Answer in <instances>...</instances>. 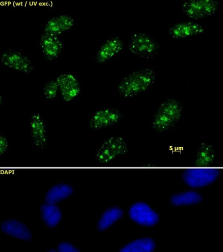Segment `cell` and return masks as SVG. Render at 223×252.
Listing matches in <instances>:
<instances>
[{
  "mask_svg": "<svg viewBox=\"0 0 223 252\" xmlns=\"http://www.w3.org/2000/svg\"><path fill=\"white\" fill-rule=\"evenodd\" d=\"M155 72L145 68L133 71L119 83L117 91L123 97H131L147 91L155 82Z\"/></svg>",
  "mask_w": 223,
  "mask_h": 252,
  "instance_id": "cell-1",
  "label": "cell"
},
{
  "mask_svg": "<svg viewBox=\"0 0 223 252\" xmlns=\"http://www.w3.org/2000/svg\"><path fill=\"white\" fill-rule=\"evenodd\" d=\"M182 106L179 101L170 98L158 107L152 119V126L157 131H163L171 127L180 119Z\"/></svg>",
  "mask_w": 223,
  "mask_h": 252,
  "instance_id": "cell-2",
  "label": "cell"
},
{
  "mask_svg": "<svg viewBox=\"0 0 223 252\" xmlns=\"http://www.w3.org/2000/svg\"><path fill=\"white\" fill-rule=\"evenodd\" d=\"M220 174L217 168L198 167L189 168L184 170L182 179L187 186L193 189L207 186L217 180Z\"/></svg>",
  "mask_w": 223,
  "mask_h": 252,
  "instance_id": "cell-3",
  "label": "cell"
},
{
  "mask_svg": "<svg viewBox=\"0 0 223 252\" xmlns=\"http://www.w3.org/2000/svg\"><path fill=\"white\" fill-rule=\"evenodd\" d=\"M128 48L133 54L149 59L158 54L159 46L149 35L144 32H136L132 34L129 38Z\"/></svg>",
  "mask_w": 223,
  "mask_h": 252,
  "instance_id": "cell-4",
  "label": "cell"
},
{
  "mask_svg": "<svg viewBox=\"0 0 223 252\" xmlns=\"http://www.w3.org/2000/svg\"><path fill=\"white\" fill-rule=\"evenodd\" d=\"M220 5L219 2L215 0H188L183 3L182 9L187 17L199 19L214 14Z\"/></svg>",
  "mask_w": 223,
  "mask_h": 252,
  "instance_id": "cell-5",
  "label": "cell"
},
{
  "mask_svg": "<svg viewBox=\"0 0 223 252\" xmlns=\"http://www.w3.org/2000/svg\"><path fill=\"white\" fill-rule=\"evenodd\" d=\"M127 144L119 137L107 139L99 147L96 154V159L101 163H106L117 156L124 154L127 150Z\"/></svg>",
  "mask_w": 223,
  "mask_h": 252,
  "instance_id": "cell-6",
  "label": "cell"
},
{
  "mask_svg": "<svg viewBox=\"0 0 223 252\" xmlns=\"http://www.w3.org/2000/svg\"><path fill=\"white\" fill-rule=\"evenodd\" d=\"M0 61L4 66L25 74L31 73L34 68L30 59L16 51L9 50L3 52L0 55Z\"/></svg>",
  "mask_w": 223,
  "mask_h": 252,
  "instance_id": "cell-7",
  "label": "cell"
},
{
  "mask_svg": "<svg viewBox=\"0 0 223 252\" xmlns=\"http://www.w3.org/2000/svg\"><path fill=\"white\" fill-rule=\"evenodd\" d=\"M59 91L64 100L70 101L79 94L81 88L79 81L73 74L64 73L56 78Z\"/></svg>",
  "mask_w": 223,
  "mask_h": 252,
  "instance_id": "cell-8",
  "label": "cell"
},
{
  "mask_svg": "<svg viewBox=\"0 0 223 252\" xmlns=\"http://www.w3.org/2000/svg\"><path fill=\"white\" fill-rule=\"evenodd\" d=\"M129 216L134 221L146 226H152L158 220V214L147 204L137 202L129 209Z\"/></svg>",
  "mask_w": 223,
  "mask_h": 252,
  "instance_id": "cell-9",
  "label": "cell"
},
{
  "mask_svg": "<svg viewBox=\"0 0 223 252\" xmlns=\"http://www.w3.org/2000/svg\"><path fill=\"white\" fill-rule=\"evenodd\" d=\"M39 45L44 57L51 61L61 54L63 44L58 36L43 33L40 38Z\"/></svg>",
  "mask_w": 223,
  "mask_h": 252,
  "instance_id": "cell-10",
  "label": "cell"
},
{
  "mask_svg": "<svg viewBox=\"0 0 223 252\" xmlns=\"http://www.w3.org/2000/svg\"><path fill=\"white\" fill-rule=\"evenodd\" d=\"M124 42L119 37L110 38L99 47L95 56L99 63H104L118 54L123 48Z\"/></svg>",
  "mask_w": 223,
  "mask_h": 252,
  "instance_id": "cell-11",
  "label": "cell"
},
{
  "mask_svg": "<svg viewBox=\"0 0 223 252\" xmlns=\"http://www.w3.org/2000/svg\"><path fill=\"white\" fill-rule=\"evenodd\" d=\"M74 19L70 15L61 14L53 17L46 23L43 32L58 36L72 29L74 25Z\"/></svg>",
  "mask_w": 223,
  "mask_h": 252,
  "instance_id": "cell-12",
  "label": "cell"
},
{
  "mask_svg": "<svg viewBox=\"0 0 223 252\" xmlns=\"http://www.w3.org/2000/svg\"><path fill=\"white\" fill-rule=\"evenodd\" d=\"M119 112L113 108H107L97 111L91 118V128L99 129L116 123L120 118Z\"/></svg>",
  "mask_w": 223,
  "mask_h": 252,
  "instance_id": "cell-13",
  "label": "cell"
},
{
  "mask_svg": "<svg viewBox=\"0 0 223 252\" xmlns=\"http://www.w3.org/2000/svg\"><path fill=\"white\" fill-rule=\"evenodd\" d=\"M204 32L205 29L202 25L191 21L176 23L171 26L168 30L169 35L175 39L200 35Z\"/></svg>",
  "mask_w": 223,
  "mask_h": 252,
  "instance_id": "cell-14",
  "label": "cell"
},
{
  "mask_svg": "<svg viewBox=\"0 0 223 252\" xmlns=\"http://www.w3.org/2000/svg\"><path fill=\"white\" fill-rule=\"evenodd\" d=\"M30 131L34 145L39 148H44L47 143V137L43 120L38 113H35L31 117Z\"/></svg>",
  "mask_w": 223,
  "mask_h": 252,
  "instance_id": "cell-15",
  "label": "cell"
},
{
  "mask_svg": "<svg viewBox=\"0 0 223 252\" xmlns=\"http://www.w3.org/2000/svg\"><path fill=\"white\" fill-rule=\"evenodd\" d=\"M74 192L72 186L67 183H58L51 186L46 191L44 197L46 203L56 204L69 197Z\"/></svg>",
  "mask_w": 223,
  "mask_h": 252,
  "instance_id": "cell-16",
  "label": "cell"
},
{
  "mask_svg": "<svg viewBox=\"0 0 223 252\" xmlns=\"http://www.w3.org/2000/svg\"><path fill=\"white\" fill-rule=\"evenodd\" d=\"M2 230L6 233L24 240H29L32 235L27 226L15 220H9L3 222L1 225Z\"/></svg>",
  "mask_w": 223,
  "mask_h": 252,
  "instance_id": "cell-17",
  "label": "cell"
},
{
  "mask_svg": "<svg viewBox=\"0 0 223 252\" xmlns=\"http://www.w3.org/2000/svg\"><path fill=\"white\" fill-rule=\"evenodd\" d=\"M43 220L49 227H54L60 221L61 212L59 207L54 204L45 202L40 206Z\"/></svg>",
  "mask_w": 223,
  "mask_h": 252,
  "instance_id": "cell-18",
  "label": "cell"
},
{
  "mask_svg": "<svg viewBox=\"0 0 223 252\" xmlns=\"http://www.w3.org/2000/svg\"><path fill=\"white\" fill-rule=\"evenodd\" d=\"M202 200V195L194 190H187L178 192L172 195L171 202L176 206H182L196 204Z\"/></svg>",
  "mask_w": 223,
  "mask_h": 252,
  "instance_id": "cell-19",
  "label": "cell"
},
{
  "mask_svg": "<svg viewBox=\"0 0 223 252\" xmlns=\"http://www.w3.org/2000/svg\"><path fill=\"white\" fill-rule=\"evenodd\" d=\"M154 247L155 244L152 239L145 238L128 244L119 252H152Z\"/></svg>",
  "mask_w": 223,
  "mask_h": 252,
  "instance_id": "cell-20",
  "label": "cell"
},
{
  "mask_svg": "<svg viewBox=\"0 0 223 252\" xmlns=\"http://www.w3.org/2000/svg\"><path fill=\"white\" fill-rule=\"evenodd\" d=\"M122 210L117 207L107 209L102 215L98 224L100 230H103L118 220L122 215Z\"/></svg>",
  "mask_w": 223,
  "mask_h": 252,
  "instance_id": "cell-21",
  "label": "cell"
},
{
  "mask_svg": "<svg viewBox=\"0 0 223 252\" xmlns=\"http://www.w3.org/2000/svg\"><path fill=\"white\" fill-rule=\"evenodd\" d=\"M214 158V150L210 146L205 145L199 149L196 158V165L199 167H207Z\"/></svg>",
  "mask_w": 223,
  "mask_h": 252,
  "instance_id": "cell-22",
  "label": "cell"
},
{
  "mask_svg": "<svg viewBox=\"0 0 223 252\" xmlns=\"http://www.w3.org/2000/svg\"><path fill=\"white\" fill-rule=\"evenodd\" d=\"M59 91V86L56 80H50L47 82L43 88L44 96L46 99L49 100L55 98Z\"/></svg>",
  "mask_w": 223,
  "mask_h": 252,
  "instance_id": "cell-23",
  "label": "cell"
},
{
  "mask_svg": "<svg viewBox=\"0 0 223 252\" xmlns=\"http://www.w3.org/2000/svg\"><path fill=\"white\" fill-rule=\"evenodd\" d=\"M59 252H79L72 245L67 242L60 243L58 247Z\"/></svg>",
  "mask_w": 223,
  "mask_h": 252,
  "instance_id": "cell-24",
  "label": "cell"
},
{
  "mask_svg": "<svg viewBox=\"0 0 223 252\" xmlns=\"http://www.w3.org/2000/svg\"><path fill=\"white\" fill-rule=\"evenodd\" d=\"M8 141L3 136L0 137V155H3L6 151L8 147Z\"/></svg>",
  "mask_w": 223,
  "mask_h": 252,
  "instance_id": "cell-25",
  "label": "cell"
},
{
  "mask_svg": "<svg viewBox=\"0 0 223 252\" xmlns=\"http://www.w3.org/2000/svg\"><path fill=\"white\" fill-rule=\"evenodd\" d=\"M47 252H56L54 250H50L48 251Z\"/></svg>",
  "mask_w": 223,
  "mask_h": 252,
  "instance_id": "cell-26",
  "label": "cell"
}]
</instances>
